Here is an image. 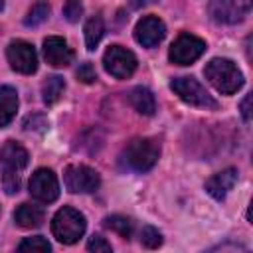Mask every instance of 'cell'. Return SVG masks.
<instances>
[{
    "instance_id": "1",
    "label": "cell",
    "mask_w": 253,
    "mask_h": 253,
    "mask_svg": "<svg viewBox=\"0 0 253 253\" xmlns=\"http://www.w3.org/2000/svg\"><path fill=\"white\" fill-rule=\"evenodd\" d=\"M206 79L223 95H233L243 85V75L237 69V65L231 59L215 57L211 59L204 69Z\"/></svg>"
},
{
    "instance_id": "2",
    "label": "cell",
    "mask_w": 253,
    "mask_h": 253,
    "mask_svg": "<svg viewBox=\"0 0 253 253\" xmlns=\"http://www.w3.org/2000/svg\"><path fill=\"white\" fill-rule=\"evenodd\" d=\"M158 156H160V146L152 138H134L125 146L121 154V162L125 168L132 172H146L156 164Z\"/></svg>"
},
{
    "instance_id": "3",
    "label": "cell",
    "mask_w": 253,
    "mask_h": 253,
    "mask_svg": "<svg viewBox=\"0 0 253 253\" xmlns=\"http://www.w3.org/2000/svg\"><path fill=\"white\" fill-rule=\"evenodd\" d=\"M51 233L59 243L71 245L79 241V237L85 233V217L75 208H61L51 221Z\"/></svg>"
},
{
    "instance_id": "4",
    "label": "cell",
    "mask_w": 253,
    "mask_h": 253,
    "mask_svg": "<svg viewBox=\"0 0 253 253\" xmlns=\"http://www.w3.org/2000/svg\"><path fill=\"white\" fill-rule=\"evenodd\" d=\"M170 87L182 101H186L194 107H202V109H215L217 107V101L194 77H176V79H172Z\"/></svg>"
},
{
    "instance_id": "5",
    "label": "cell",
    "mask_w": 253,
    "mask_h": 253,
    "mask_svg": "<svg viewBox=\"0 0 253 253\" xmlns=\"http://www.w3.org/2000/svg\"><path fill=\"white\" fill-rule=\"evenodd\" d=\"M63 182L65 188L73 194H91L99 188L101 178L93 168L85 164H71L63 172Z\"/></svg>"
},
{
    "instance_id": "6",
    "label": "cell",
    "mask_w": 253,
    "mask_h": 253,
    "mask_svg": "<svg viewBox=\"0 0 253 253\" xmlns=\"http://www.w3.org/2000/svg\"><path fill=\"white\" fill-rule=\"evenodd\" d=\"M206 51V42L192 34H180L176 42L170 45L168 57L176 65H190Z\"/></svg>"
},
{
    "instance_id": "7",
    "label": "cell",
    "mask_w": 253,
    "mask_h": 253,
    "mask_svg": "<svg viewBox=\"0 0 253 253\" xmlns=\"http://www.w3.org/2000/svg\"><path fill=\"white\" fill-rule=\"evenodd\" d=\"M103 65L107 73H111L117 79H126L136 69V57L132 51H128L123 45H111L103 55Z\"/></svg>"
},
{
    "instance_id": "8",
    "label": "cell",
    "mask_w": 253,
    "mask_h": 253,
    "mask_svg": "<svg viewBox=\"0 0 253 253\" xmlns=\"http://www.w3.org/2000/svg\"><path fill=\"white\" fill-rule=\"evenodd\" d=\"M6 57H8V63L14 71L18 73H24V75H30L38 69V55H36V49L32 43L24 42V40H14L10 42L8 49H6Z\"/></svg>"
},
{
    "instance_id": "9",
    "label": "cell",
    "mask_w": 253,
    "mask_h": 253,
    "mask_svg": "<svg viewBox=\"0 0 253 253\" xmlns=\"http://www.w3.org/2000/svg\"><path fill=\"white\" fill-rule=\"evenodd\" d=\"M30 194L42 204H51L59 196V184L49 168H40L30 178Z\"/></svg>"
},
{
    "instance_id": "10",
    "label": "cell",
    "mask_w": 253,
    "mask_h": 253,
    "mask_svg": "<svg viewBox=\"0 0 253 253\" xmlns=\"http://www.w3.org/2000/svg\"><path fill=\"white\" fill-rule=\"evenodd\" d=\"M251 10V0H211L210 12L213 20L223 24H235Z\"/></svg>"
},
{
    "instance_id": "11",
    "label": "cell",
    "mask_w": 253,
    "mask_h": 253,
    "mask_svg": "<svg viewBox=\"0 0 253 253\" xmlns=\"http://www.w3.org/2000/svg\"><path fill=\"white\" fill-rule=\"evenodd\" d=\"M166 36V26L160 18L156 16H144L136 28H134V38L142 47H154L158 45Z\"/></svg>"
},
{
    "instance_id": "12",
    "label": "cell",
    "mask_w": 253,
    "mask_h": 253,
    "mask_svg": "<svg viewBox=\"0 0 253 253\" xmlns=\"http://www.w3.org/2000/svg\"><path fill=\"white\" fill-rule=\"evenodd\" d=\"M43 57L53 67H65L73 59V51L69 49L67 42L59 36H51L43 42Z\"/></svg>"
},
{
    "instance_id": "13",
    "label": "cell",
    "mask_w": 253,
    "mask_h": 253,
    "mask_svg": "<svg viewBox=\"0 0 253 253\" xmlns=\"http://www.w3.org/2000/svg\"><path fill=\"white\" fill-rule=\"evenodd\" d=\"M28 160H30L28 150H26L22 144H18V142H14V140H6V142L0 146V162L4 164L6 170H16V172H20V170H24V168L28 166Z\"/></svg>"
},
{
    "instance_id": "14",
    "label": "cell",
    "mask_w": 253,
    "mask_h": 253,
    "mask_svg": "<svg viewBox=\"0 0 253 253\" xmlns=\"http://www.w3.org/2000/svg\"><path fill=\"white\" fill-rule=\"evenodd\" d=\"M237 182V170L235 168H225L217 174H213L211 178H208L206 182V190L211 198L215 200H223L227 196V192L235 186Z\"/></svg>"
},
{
    "instance_id": "15",
    "label": "cell",
    "mask_w": 253,
    "mask_h": 253,
    "mask_svg": "<svg viewBox=\"0 0 253 253\" xmlns=\"http://www.w3.org/2000/svg\"><path fill=\"white\" fill-rule=\"evenodd\" d=\"M14 221L24 229L38 227L43 221V210L34 204H20L14 211Z\"/></svg>"
},
{
    "instance_id": "16",
    "label": "cell",
    "mask_w": 253,
    "mask_h": 253,
    "mask_svg": "<svg viewBox=\"0 0 253 253\" xmlns=\"http://www.w3.org/2000/svg\"><path fill=\"white\" fill-rule=\"evenodd\" d=\"M18 109V93L10 85L0 87V126H6L12 123Z\"/></svg>"
},
{
    "instance_id": "17",
    "label": "cell",
    "mask_w": 253,
    "mask_h": 253,
    "mask_svg": "<svg viewBox=\"0 0 253 253\" xmlns=\"http://www.w3.org/2000/svg\"><path fill=\"white\" fill-rule=\"evenodd\" d=\"M128 101H130V105L134 107V111L140 113V115L150 117V115H154V111H156L154 95H152L146 87H134V89L128 93Z\"/></svg>"
},
{
    "instance_id": "18",
    "label": "cell",
    "mask_w": 253,
    "mask_h": 253,
    "mask_svg": "<svg viewBox=\"0 0 253 253\" xmlns=\"http://www.w3.org/2000/svg\"><path fill=\"white\" fill-rule=\"evenodd\" d=\"M63 89H65V83H63V77L59 75H49L43 85H42V97H43V103L45 105H53L59 101V97L63 95Z\"/></svg>"
},
{
    "instance_id": "19",
    "label": "cell",
    "mask_w": 253,
    "mask_h": 253,
    "mask_svg": "<svg viewBox=\"0 0 253 253\" xmlns=\"http://www.w3.org/2000/svg\"><path fill=\"white\" fill-rule=\"evenodd\" d=\"M105 34V24H103V18L101 16H93L87 20L85 24V43H87V49H95L101 42Z\"/></svg>"
},
{
    "instance_id": "20",
    "label": "cell",
    "mask_w": 253,
    "mask_h": 253,
    "mask_svg": "<svg viewBox=\"0 0 253 253\" xmlns=\"http://www.w3.org/2000/svg\"><path fill=\"white\" fill-rule=\"evenodd\" d=\"M105 227H109L111 231L119 233L123 239H130V235H132V229H134L132 221H130L128 217H125V215H119V213L105 217Z\"/></svg>"
},
{
    "instance_id": "21",
    "label": "cell",
    "mask_w": 253,
    "mask_h": 253,
    "mask_svg": "<svg viewBox=\"0 0 253 253\" xmlns=\"http://www.w3.org/2000/svg\"><path fill=\"white\" fill-rule=\"evenodd\" d=\"M47 16H49V4L47 2H36L30 8L28 16L24 18V24L26 26H40L42 22L47 20Z\"/></svg>"
},
{
    "instance_id": "22",
    "label": "cell",
    "mask_w": 253,
    "mask_h": 253,
    "mask_svg": "<svg viewBox=\"0 0 253 253\" xmlns=\"http://www.w3.org/2000/svg\"><path fill=\"white\" fill-rule=\"evenodd\" d=\"M51 245L47 243V239H43L42 235H36V237H26L20 245H18V251H38V253H45L49 251Z\"/></svg>"
},
{
    "instance_id": "23",
    "label": "cell",
    "mask_w": 253,
    "mask_h": 253,
    "mask_svg": "<svg viewBox=\"0 0 253 253\" xmlns=\"http://www.w3.org/2000/svg\"><path fill=\"white\" fill-rule=\"evenodd\" d=\"M140 243H142L144 247H148V249H156V247L162 245V235H160L158 229L146 225V227H142V231H140Z\"/></svg>"
},
{
    "instance_id": "24",
    "label": "cell",
    "mask_w": 253,
    "mask_h": 253,
    "mask_svg": "<svg viewBox=\"0 0 253 253\" xmlns=\"http://www.w3.org/2000/svg\"><path fill=\"white\" fill-rule=\"evenodd\" d=\"M2 184L6 194H16L20 190V174L16 170H6L4 168V176H2Z\"/></svg>"
},
{
    "instance_id": "25",
    "label": "cell",
    "mask_w": 253,
    "mask_h": 253,
    "mask_svg": "<svg viewBox=\"0 0 253 253\" xmlns=\"http://www.w3.org/2000/svg\"><path fill=\"white\" fill-rule=\"evenodd\" d=\"M63 16L67 22H77L83 16V4L79 0H67L63 6Z\"/></svg>"
},
{
    "instance_id": "26",
    "label": "cell",
    "mask_w": 253,
    "mask_h": 253,
    "mask_svg": "<svg viewBox=\"0 0 253 253\" xmlns=\"http://www.w3.org/2000/svg\"><path fill=\"white\" fill-rule=\"evenodd\" d=\"M77 79H79L81 83H93V81L97 79L95 67H93L89 61L81 63V65H79V69H77Z\"/></svg>"
},
{
    "instance_id": "27",
    "label": "cell",
    "mask_w": 253,
    "mask_h": 253,
    "mask_svg": "<svg viewBox=\"0 0 253 253\" xmlns=\"http://www.w3.org/2000/svg\"><path fill=\"white\" fill-rule=\"evenodd\" d=\"M45 126H47V119L43 115H30L24 121L26 130H45Z\"/></svg>"
},
{
    "instance_id": "28",
    "label": "cell",
    "mask_w": 253,
    "mask_h": 253,
    "mask_svg": "<svg viewBox=\"0 0 253 253\" xmlns=\"http://www.w3.org/2000/svg\"><path fill=\"white\" fill-rule=\"evenodd\" d=\"M87 249L95 251V253H109L111 251V243L105 241V237H101V235H93L89 239V243H87Z\"/></svg>"
},
{
    "instance_id": "29",
    "label": "cell",
    "mask_w": 253,
    "mask_h": 253,
    "mask_svg": "<svg viewBox=\"0 0 253 253\" xmlns=\"http://www.w3.org/2000/svg\"><path fill=\"white\" fill-rule=\"evenodd\" d=\"M249 105H251V95H247L245 99H243V103H241V115H243V119L249 123L251 121V109H249Z\"/></svg>"
},
{
    "instance_id": "30",
    "label": "cell",
    "mask_w": 253,
    "mask_h": 253,
    "mask_svg": "<svg viewBox=\"0 0 253 253\" xmlns=\"http://www.w3.org/2000/svg\"><path fill=\"white\" fill-rule=\"evenodd\" d=\"M128 2H130V6H132V8H140L146 0H128Z\"/></svg>"
},
{
    "instance_id": "31",
    "label": "cell",
    "mask_w": 253,
    "mask_h": 253,
    "mask_svg": "<svg viewBox=\"0 0 253 253\" xmlns=\"http://www.w3.org/2000/svg\"><path fill=\"white\" fill-rule=\"evenodd\" d=\"M2 6H4V0H0V10H2Z\"/></svg>"
}]
</instances>
